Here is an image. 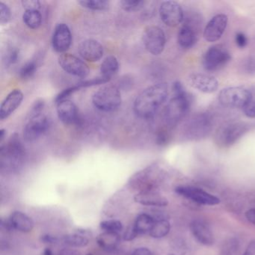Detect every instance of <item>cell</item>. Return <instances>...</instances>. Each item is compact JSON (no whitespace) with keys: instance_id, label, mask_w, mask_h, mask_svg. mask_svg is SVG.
Segmentation results:
<instances>
[{"instance_id":"43","label":"cell","mask_w":255,"mask_h":255,"mask_svg":"<svg viewBox=\"0 0 255 255\" xmlns=\"http://www.w3.org/2000/svg\"><path fill=\"white\" fill-rule=\"evenodd\" d=\"M236 44L240 48H244L248 44V38L243 32H238L235 37Z\"/></svg>"},{"instance_id":"39","label":"cell","mask_w":255,"mask_h":255,"mask_svg":"<svg viewBox=\"0 0 255 255\" xmlns=\"http://www.w3.org/2000/svg\"><path fill=\"white\" fill-rule=\"evenodd\" d=\"M44 106H45V102H44V100H37V101L34 103L32 107H31L30 114H29V116H34V115L41 114V113H42L43 110H44Z\"/></svg>"},{"instance_id":"9","label":"cell","mask_w":255,"mask_h":255,"mask_svg":"<svg viewBox=\"0 0 255 255\" xmlns=\"http://www.w3.org/2000/svg\"><path fill=\"white\" fill-rule=\"evenodd\" d=\"M248 128L243 123H231L222 127L216 134V141L221 147H228L235 144L246 132Z\"/></svg>"},{"instance_id":"35","label":"cell","mask_w":255,"mask_h":255,"mask_svg":"<svg viewBox=\"0 0 255 255\" xmlns=\"http://www.w3.org/2000/svg\"><path fill=\"white\" fill-rule=\"evenodd\" d=\"M11 18V12L8 5L4 2H0V23L5 24L8 23Z\"/></svg>"},{"instance_id":"10","label":"cell","mask_w":255,"mask_h":255,"mask_svg":"<svg viewBox=\"0 0 255 255\" xmlns=\"http://www.w3.org/2000/svg\"><path fill=\"white\" fill-rule=\"evenodd\" d=\"M59 65L67 74L85 78L89 74V68L84 62L71 53H63L59 57Z\"/></svg>"},{"instance_id":"24","label":"cell","mask_w":255,"mask_h":255,"mask_svg":"<svg viewBox=\"0 0 255 255\" xmlns=\"http://www.w3.org/2000/svg\"><path fill=\"white\" fill-rule=\"evenodd\" d=\"M13 228L22 233H29L33 230L34 222L29 216L20 211L11 213L9 217Z\"/></svg>"},{"instance_id":"27","label":"cell","mask_w":255,"mask_h":255,"mask_svg":"<svg viewBox=\"0 0 255 255\" xmlns=\"http://www.w3.org/2000/svg\"><path fill=\"white\" fill-rule=\"evenodd\" d=\"M119 69V63L117 58L114 56H107L101 64V76L111 79L113 76L117 74Z\"/></svg>"},{"instance_id":"25","label":"cell","mask_w":255,"mask_h":255,"mask_svg":"<svg viewBox=\"0 0 255 255\" xmlns=\"http://www.w3.org/2000/svg\"><path fill=\"white\" fill-rule=\"evenodd\" d=\"M97 242L100 247L104 250L113 252L120 244L121 237L119 234L116 233L104 232L98 236Z\"/></svg>"},{"instance_id":"52","label":"cell","mask_w":255,"mask_h":255,"mask_svg":"<svg viewBox=\"0 0 255 255\" xmlns=\"http://www.w3.org/2000/svg\"><path fill=\"white\" fill-rule=\"evenodd\" d=\"M87 255H92V254H88Z\"/></svg>"},{"instance_id":"11","label":"cell","mask_w":255,"mask_h":255,"mask_svg":"<svg viewBox=\"0 0 255 255\" xmlns=\"http://www.w3.org/2000/svg\"><path fill=\"white\" fill-rule=\"evenodd\" d=\"M212 128L211 116L207 113H201L194 116L186 127L188 137L196 139L205 137Z\"/></svg>"},{"instance_id":"20","label":"cell","mask_w":255,"mask_h":255,"mask_svg":"<svg viewBox=\"0 0 255 255\" xmlns=\"http://www.w3.org/2000/svg\"><path fill=\"white\" fill-rule=\"evenodd\" d=\"M190 230L194 237L204 246H212L215 240L210 227L204 221L196 219L190 224Z\"/></svg>"},{"instance_id":"46","label":"cell","mask_w":255,"mask_h":255,"mask_svg":"<svg viewBox=\"0 0 255 255\" xmlns=\"http://www.w3.org/2000/svg\"><path fill=\"white\" fill-rule=\"evenodd\" d=\"M41 241L46 244H56L58 242V238L53 236L45 234V235L41 236Z\"/></svg>"},{"instance_id":"28","label":"cell","mask_w":255,"mask_h":255,"mask_svg":"<svg viewBox=\"0 0 255 255\" xmlns=\"http://www.w3.org/2000/svg\"><path fill=\"white\" fill-rule=\"evenodd\" d=\"M23 21L29 29H37L42 23V15L39 11L36 10L25 11L23 14Z\"/></svg>"},{"instance_id":"23","label":"cell","mask_w":255,"mask_h":255,"mask_svg":"<svg viewBox=\"0 0 255 255\" xmlns=\"http://www.w3.org/2000/svg\"><path fill=\"white\" fill-rule=\"evenodd\" d=\"M197 32L190 22L185 23L178 32L177 41L179 45L185 49L191 48L196 42Z\"/></svg>"},{"instance_id":"41","label":"cell","mask_w":255,"mask_h":255,"mask_svg":"<svg viewBox=\"0 0 255 255\" xmlns=\"http://www.w3.org/2000/svg\"><path fill=\"white\" fill-rule=\"evenodd\" d=\"M169 141V135L166 130L160 129L158 131L157 135H156V143L160 146L165 145L168 144Z\"/></svg>"},{"instance_id":"8","label":"cell","mask_w":255,"mask_h":255,"mask_svg":"<svg viewBox=\"0 0 255 255\" xmlns=\"http://www.w3.org/2000/svg\"><path fill=\"white\" fill-rule=\"evenodd\" d=\"M231 59V54L224 46H212L204 55L203 65L204 69L213 72L222 69Z\"/></svg>"},{"instance_id":"31","label":"cell","mask_w":255,"mask_h":255,"mask_svg":"<svg viewBox=\"0 0 255 255\" xmlns=\"http://www.w3.org/2000/svg\"><path fill=\"white\" fill-rule=\"evenodd\" d=\"M38 65L35 61L26 62L20 71V77L22 80H27L32 78L36 72Z\"/></svg>"},{"instance_id":"34","label":"cell","mask_w":255,"mask_h":255,"mask_svg":"<svg viewBox=\"0 0 255 255\" xmlns=\"http://www.w3.org/2000/svg\"><path fill=\"white\" fill-rule=\"evenodd\" d=\"M110 80L111 79L101 76V77H95V78L92 79V80L82 82V83H79L77 86H78L80 89L83 87H89V86H98V85L105 84V83L110 82Z\"/></svg>"},{"instance_id":"7","label":"cell","mask_w":255,"mask_h":255,"mask_svg":"<svg viewBox=\"0 0 255 255\" xmlns=\"http://www.w3.org/2000/svg\"><path fill=\"white\" fill-rule=\"evenodd\" d=\"M142 41L148 53L153 56H159L165 49L166 43L165 32L159 26H147L143 32Z\"/></svg>"},{"instance_id":"5","label":"cell","mask_w":255,"mask_h":255,"mask_svg":"<svg viewBox=\"0 0 255 255\" xmlns=\"http://www.w3.org/2000/svg\"><path fill=\"white\" fill-rule=\"evenodd\" d=\"M190 100L188 95L174 96L164 110V119L168 125H176L181 121L189 111Z\"/></svg>"},{"instance_id":"26","label":"cell","mask_w":255,"mask_h":255,"mask_svg":"<svg viewBox=\"0 0 255 255\" xmlns=\"http://www.w3.org/2000/svg\"><path fill=\"white\" fill-rule=\"evenodd\" d=\"M153 224H154V220L148 213H141L137 216L133 226L138 235H141V234H150Z\"/></svg>"},{"instance_id":"48","label":"cell","mask_w":255,"mask_h":255,"mask_svg":"<svg viewBox=\"0 0 255 255\" xmlns=\"http://www.w3.org/2000/svg\"><path fill=\"white\" fill-rule=\"evenodd\" d=\"M132 255H153L147 248H138L132 252Z\"/></svg>"},{"instance_id":"49","label":"cell","mask_w":255,"mask_h":255,"mask_svg":"<svg viewBox=\"0 0 255 255\" xmlns=\"http://www.w3.org/2000/svg\"><path fill=\"white\" fill-rule=\"evenodd\" d=\"M246 217L249 222L255 225V209H250V210L246 211Z\"/></svg>"},{"instance_id":"42","label":"cell","mask_w":255,"mask_h":255,"mask_svg":"<svg viewBox=\"0 0 255 255\" xmlns=\"http://www.w3.org/2000/svg\"><path fill=\"white\" fill-rule=\"evenodd\" d=\"M245 115L251 119L255 118V101H251L243 108Z\"/></svg>"},{"instance_id":"50","label":"cell","mask_w":255,"mask_h":255,"mask_svg":"<svg viewBox=\"0 0 255 255\" xmlns=\"http://www.w3.org/2000/svg\"><path fill=\"white\" fill-rule=\"evenodd\" d=\"M5 137H6V131L4 129H1V130H0V143H1V144L3 142Z\"/></svg>"},{"instance_id":"22","label":"cell","mask_w":255,"mask_h":255,"mask_svg":"<svg viewBox=\"0 0 255 255\" xmlns=\"http://www.w3.org/2000/svg\"><path fill=\"white\" fill-rule=\"evenodd\" d=\"M92 237V231L84 228H79L76 230L74 234L65 235L62 240L65 245L71 247H85L89 244Z\"/></svg>"},{"instance_id":"17","label":"cell","mask_w":255,"mask_h":255,"mask_svg":"<svg viewBox=\"0 0 255 255\" xmlns=\"http://www.w3.org/2000/svg\"><path fill=\"white\" fill-rule=\"evenodd\" d=\"M188 82L190 86L203 93H213L219 88L218 80L209 74L200 73L191 74L188 78Z\"/></svg>"},{"instance_id":"29","label":"cell","mask_w":255,"mask_h":255,"mask_svg":"<svg viewBox=\"0 0 255 255\" xmlns=\"http://www.w3.org/2000/svg\"><path fill=\"white\" fill-rule=\"evenodd\" d=\"M170 228H171V226H170L169 222L167 219L155 221L153 228L149 234L153 238H162L169 233Z\"/></svg>"},{"instance_id":"19","label":"cell","mask_w":255,"mask_h":255,"mask_svg":"<svg viewBox=\"0 0 255 255\" xmlns=\"http://www.w3.org/2000/svg\"><path fill=\"white\" fill-rule=\"evenodd\" d=\"M23 94L19 89H14L10 92L3 100L0 107V119L3 121L8 119L23 102Z\"/></svg>"},{"instance_id":"13","label":"cell","mask_w":255,"mask_h":255,"mask_svg":"<svg viewBox=\"0 0 255 255\" xmlns=\"http://www.w3.org/2000/svg\"><path fill=\"white\" fill-rule=\"evenodd\" d=\"M159 16L166 26L175 27L183 20V11L178 2L165 1L159 7Z\"/></svg>"},{"instance_id":"44","label":"cell","mask_w":255,"mask_h":255,"mask_svg":"<svg viewBox=\"0 0 255 255\" xmlns=\"http://www.w3.org/2000/svg\"><path fill=\"white\" fill-rule=\"evenodd\" d=\"M138 234L137 233V231H135V228L134 226L129 227L127 229V231H125V234H124L123 239L126 241H131V240H134L135 237H138Z\"/></svg>"},{"instance_id":"45","label":"cell","mask_w":255,"mask_h":255,"mask_svg":"<svg viewBox=\"0 0 255 255\" xmlns=\"http://www.w3.org/2000/svg\"><path fill=\"white\" fill-rule=\"evenodd\" d=\"M173 92H174V96H181V95H187L184 87L180 82H175L172 86Z\"/></svg>"},{"instance_id":"30","label":"cell","mask_w":255,"mask_h":255,"mask_svg":"<svg viewBox=\"0 0 255 255\" xmlns=\"http://www.w3.org/2000/svg\"><path fill=\"white\" fill-rule=\"evenodd\" d=\"M83 8L92 10V11H104L108 9L110 2L106 0H82L79 2Z\"/></svg>"},{"instance_id":"38","label":"cell","mask_w":255,"mask_h":255,"mask_svg":"<svg viewBox=\"0 0 255 255\" xmlns=\"http://www.w3.org/2000/svg\"><path fill=\"white\" fill-rule=\"evenodd\" d=\"M80 89L78 86H74V87L68 88V89H65L63 92H61L56 98V102L57 104L59 101H63V100L68 99V97L70 95H73L74 92H77Z\"/></svg>"},{"instance_id":"36","label":"cell","mask_w":255,"mask_h":255,"mask_svg":"<svg viewBox=\"0 0 255 255\" xmlns=\"http://www.w3.org/2000/svg\"><path fill=\"white\" fill-rule=\"evenodd\" d=\"M20 57V52L19 50L16 48L11 49L6 54V59L5 62L8 65H15L19 61Z\"/></svg>"},{"instance_id":"40","label":"cell","mask_w":255,"mask_h":255,"mask_svg":"<svg viewBox=\"0 0 255 255\" xmlns=\"http://www.w3.org/2000/svg\"><path fill=\"white\" fill-rule=\"evenodd\" d=\"M245 72L249 74H255V58L249 57L243 65Z\"/></svg>"},{"instance_id":"32","label":"cell","mask_w":255,"mask_h":255,"mask_svg":"<svg viewBox=\"0 0 255 255\" xmlns=\"http://www.w3.org/2000/svg\"><path fill=\"white\" fill-rule=\"evenodd\" d=\"M101 228L104 232L119 234L123 230V225L119 220H107L101 222Z\"/></svg>"},{"instance_id":"51","label":"cell","mask_w":255,"mask_h":255,"mask_svg":"<svg viewBox=\"0 0 255 255\" xmlns=\"http://www.w3.org/2000/svg\"><path fill=\"white\" fill-rule=\"evenodd\" d=\"M44 255H53V252L50 249H46L44 252Z\"/></svg>"},{"instance_id":"1","label":"cell","mask_w":255,"mask_h":255,"mask_svg":"<svg viewBox=\"0 0 255 255\" xmlns=\"http://www.w3.org/2000/svg\"><path fill=\"white\" fill-rule=\"evenodd\" d=\"M168 95L166 83L153 85L144 89L134 101L135 114L141 119H149L153 117L159 107L165 102Z\"/></svg>"},{"instance_id":"12","label":"cell","mask_w":255,"mask_h":255,"mask_svg":"<svg viewBox=\"0 0 255 255\" xmlns=\"http://www.w3.org/2000/svg\"><path fill=\"white\" fill-rule=\"evenodd\" d=\"M176 192L181 196L203 205L213 206L220 203V199L199 188L192 186H177Z\"/></svg>"},{"instance_id":"37","label":"cell","mask_w":255,"mask_h":255,"mask_svg":"<svg viewBox=\"0 0 255 255\" xmlns=\"http://www.w3.org/2000/svg\"><path fill=\"white\" fill-rule=\"evenodd\" d=\"M21 3L26 11H30V10L39 11L41 8V2L38 0H23Z\"/></svg>"},{"instance_id":"2","label":"cell","mask_w":255,"mask_h":255,"mask_svg":"<svg viewBox=\"0 0 255 255\" xmlns=\"http://www.w3.org/2000/svg\"><path fill=\"white\" fill-rule=\"evenodd\" d=\"M25 155V148L19 135L14 134L0 147V169L6 174L18 172L23 167Z\"/></svg>"},{"instance_id":"18","label":"cell","mask_w":255,"mask_h":255,"mask_svg":"<svg viewBox=\"0 0 255 255\" xmlns=\"http://www.w3.org/2000/svg\"><path fill=\"white\" fill-rule=\"evenodd\" d=\"M79 53L85 60L90 62H98L104 56V47L96 40L87 39L79 45Z\"/></svg>"},{"instance_id":"14","label":"cell","mask_w":255,"mask_h":255,"mask_svg":"<svg viewBox=\"0 0 255 255\" xmlns=\"http://www.w3.org/2000/svg\"><path fill=\"white\" fill-rule=\"evenodd\" d=\"M72 44V34L69 26L65 23L56 25L52 38V46L57 53H65Z\"/></svg>"},{"instance_id":"21","label":"cell","mask_w":255,"mask_h":255,"mask_svg":"<svg viewBox=\"0 0 255 255\" xmlns=\"http://www.w3.org/2000/svg\"><path fill=\"white\" fill-rule=\"evenodd\" d=\"M135 201L149 207H165L168 204V200L165 197L152 190L141 191L135 195Z\"/></svg>"},{"instance_id":"4","label":"cell","mask_w":255,"mask_h":255,"mask_svg":"<svg viewBox=\"0 0 255 255\" xmlns=\"http://www.w3.org/2000/svg\"><path fill=\"white\" fill-rule=\"evenodd\" d=\"M219 103L224 107L243 108L252 100V92L241 86L222 89L219 95Z\"/></svg>"},{"instance_id":"3","label":"cell","mask_w":255,"mask_h":255,"mask_svg":"<svg viewBox=\"0 0 255 255\" xmlns=\"http://www.w3.org/2000/svg\"><path fill=\"white\" fill-rule=\"evenodd\" d=\"M120 90L116 86H106L98 89L92 97V103L100 111L113 112L122 105Z\"/></svg>"},{"instance_id":"47","label":"cell","mask_w":255,"mask_h":255,"mask_svg":"<svg viewBox=\"0 0 255 255\" xmlns=\"http://www.w3.org/2000/svg\"><path fill=\"white\" fill-rule=\"evenodd\" d=\"M243 255H255V240L249 243Z\"/></svg>"},{"instance_id":"16","label":"cell","mask_w":255,"mask_h":255,"mask_svg":"<svg viewBox=\"0 0 255 255\" xmlns=\"http://www.w3.org/2000/svg\"><path fill=\"white\" fill-rule=\"evenodd\" d=\"M56 104L58 117L64 125H74L80 123V113L74 102L66 99L59 101Z\"/></svg>"},{"instance_id":"33","label":"cell","mask_w":255,"mask_h":255,"mask_svg":"<svg viewBox=\"0 0 255 255\" xmlns=\"http://www.w3.org/2000/svg\"><path fill=\"white\" fill-rule=\"evenodd\" d=\"M121 5L122 9L125 11H139L143 8L145 2L141 0H123L121 1Z\"/></svg>"},{"instance_id":"6","label":"cell","mask_w":255,"mask_h":255,"mask_svg":"<svg viewBox=\"0 0 255 255\" xmlns=\"http://www.w3.org/2000/svg\"><path fill=\"white\" fill-rule=\"evenodd\" d=\"M50 127V120L43 113L30 116L23 128V138L27 142L36 141L47 133Z\"/></svg>"},{"instance_id":"15","label":"cell","mask_w":255,"mask_h":255,"mask_svg":"<svg viewBox=\"0 0 255 255\" xmlns=\"http://www.w3.org/2000/svg\"><path fill=\"white\" fill-rule=\"evenodd\" d=\"M228 21L226 14H220L213 17L204 29V37L206 41L209 42L219 41L226 29Z\"/></svg>"}]
</instances>
